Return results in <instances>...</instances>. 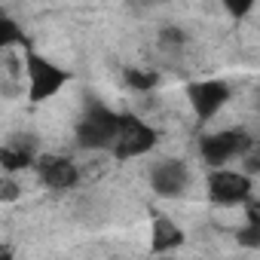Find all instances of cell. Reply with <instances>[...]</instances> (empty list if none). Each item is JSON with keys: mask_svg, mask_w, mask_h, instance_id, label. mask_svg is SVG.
<instances>
[{"mask_svg": "<svg viewBox=\"0 0 260 260\" xmlns=\"http://www.w3.org/2000/svg\"><path fill=\"white\" fill-rule=\"evenodd\" d=\"M0 162H4L7 172H19V169L31 166V147H4Z\"/></svg>", "mask_w": 260, "mask_h": 260, "instance_id": "obj_10", "label": "cell"}, {"mask_svg": "<svg viewBox=\"0 0 260 260\" xmlns=\"http://www.w3.org/2000/svg\"><path fill=\"white\" fill-rule=\"evenodd\" d=\"M239 242L245 245V248H260V226H245V230H239Z\"/></svg>", "mask_w": 260, "mask_h": 260, "instance_id": "obj_13", "label": "cell"}, {"mask_svg": "<svg viewBox=\"0 0 260 260\" xmlns=\"http://www.w3.org/2000/svg\"><path fill=\"white\" fill-rule=\"evenodd\" d=\"M156 260H172V257H156Z\"/></svg>", "mask_w": 260, "mask_h": 260, "instance_id": "obj_18", "label": "cell"}, {"mask_svg": "<svg viewBox=\"0 0 260 260\" xmlns=\"http://www.w3.org/2000/svg\"><path fill=\"white\" fill-rule=\"evenodd\" d=\"M116 135H119V116L104 107H92L77 125V141L83 147H107L110 141L116 144Z\"/></svg>", "mask_w": 260, "mask_h": 260, "instance_id": "obj_1", "label": "cell"}, {"mask_svg": "<svg viewBox=\"0 0 260 260\" xmlns=\"http://www.w3.org/2000/svg\"><path fill=\"white\" fill-rule=\"evenodd\" d=\"M226 10H230L233 16H245V13L251 10V4H226Z\"/></svg>", "mask_w": 260, "mask_h": 260, "instance_id": "obj_17", "label": "cell"}, {"mask_svg": "<svg viewBox=\"0 0 260 260\" xmlns=\"http://www.w3.org/2000/svg\"><path fill=\"white\" fill-rule=\"evenodd\" d=\"M40 178L55 190H68V187L77 184V169L61 156H49V159L40 162Z\"/></svg>", "mask_w": 260, "mask_h": 260, "instance_id": "obj_8", "label": "cell"}, {"mask_svg": "<svg viewBox=\"0 0 260 260\" xmlns=\"http://www.w3.org/2000/svg\"><path fill=\"white\" fill-rule=\"evenodd\" d=\"M28 77H31V92H28L31 101H43V98L55 95L68 80V74L58 64L40 58L37 52H28Z\"/></svg>", "mask_w": 260, "mask_h": 260, "instance_id": "obj_3", "label": "cell"}, {"mask_svg": "<svg viewBox=\"0 0 260 260\" xmlns=\"http://www.w3.org/2000/svg\"><path fill=\"white\" fill-rule=\"evenodd\" d=\"M0 193H4V199H7V202H13V199H16V193H19V187H16L13 181H4V187H0Z\"/></svg>", "mask_w": 260, "mask_h": 260, "instance_id": "obj_16", "label": "cell"}, {"mask_svg": "<svg viewBox=\"0 0 260 260\" xmlns=\"http://www.w3.org/2000/svg\"><path fill=\"white\" fill-rule=\"evenodd\" d=\"M0 46H10V43H25V37L19 34V28L13 25V22H0Z\"/></svg>", "mask_w": 260, "mask_h": 260, "instance_id": "obj_12", "label": "cell"}, {"mask_svg": "<svg viewBox=\"0 0 260 260\" xmlns=\"http://www.w3.org/2000/svg\"><path fill=\"white\" fill-rule=\"evenodd\" d=\"M248 223L251 226H260V202H251L248 205Z\"/></svg>", "mask_w": 260, "mask_h": 260, "instance_id": "obj_15", "label": "cell"}, {"mask_svg": "<svg viewBox=\"0 0 260 260\" xmlns=\"http://www.w3.org/2000/svg\"><path fill=\"white\" fill-rule=\"evenodd\" d=\"M248 147V135L242 132H220V135H208L202 138V159L211 169H220L230 156H236L239 150Z\"/></svg>", "mask_w": 260, "mask_h": 260, "instance_id": "obj_5", "label": "cell"}, {"mask_svg": "<svg viewBox=\"0 0 260 260\" xmlns=\"http://www.w3.org/2000/svg\"><path fill=\"white\" fill-rule=\"evenodd\" d=\"M162 43H184V31L181 28H162Z\"/></svg>", "mask_w": 260, "mask_h": 260, "instance_id": "obj_14", "label": "cell"}, {"mask_svg": "<svg viewBox=\"0 0 260 260\" xmlns=\"http://www.w3.org/2000/svg\"><path fill=\"white\" fill-rule=\"evenodd\" d=\"M230 98V89L226 83H217V80H205V83H196L190 86V101L199 113V119H211Z\"/></svg>", "mask_w": 260, "mask_h": 260, "instance_id": "obj_6", "label": "cell"}, {"mask_svg": "<svg viewBox=\"0 0 260 260\" xmlns=\"http://www.w3.org/2000/svg\"><path fill=\"white\" fill-rule=\"evenodd\" d=\"M181 242H184V233H181L169 217L159 214V217L153 220V245H150V248H153V251H172V248H178Z\"/></svg>", "mask_w": 260, "mask_h": 260, "instance_id": "obj_9", "label": "cell"}, {"mask_svg": "<svg viewBox=\"0 0 260 260\" xmlns=\"http://www.w3.org/2000/svg\"><path fill=\"white\" fill-rule=\"evenodd\" d=\"M125 83L132 86V89H138V92H147V89L156 86V74L153 71H128L125 74Z\"/></svg>", "mask_w": 260, "mask_h": 260, "instance_id": "obj_11", "label": "cell"}, {"mask_svg": "<svg viewBox=\"0 0 260 260\" xmlns=\"http://www.w3.org/2000/svg\"><path fill=\"white\" fill-rule=\"evenodd\" d=\"M150 184H153V190L162 193V196H178V193L187 187V166L178 162V159H166V162H159V166L153 169Z\"/></svg>", "mask_w": 260, "mask_h": 260, "instance_id": "obj_7", "label": "cell"}, {"mask_svg": "<svg viewBox=\"0 0 260 260\" xmlns=\"http://www.w3.org/2000/svg\"><path fill=\"white\" fill-rule=\"evenodd\" d=\"M153 144H156L153 128H147V125H144L141 119H135V116H119V135H116V147H113V153H116L119 159L141 156V153H147Z\"/></svg>", "mask_w": 260, "mask_h": 260, "instance_id": "obj_2", "label": "cell"}, {"mask_svg": "<svg viewBox=\"0 0 260 260\" xmlns=\"http://www.w3.org/2000/svg\"><path fill=\"white\" fill-rule=\"evenodd\" d=\"M248 193H251V181L239 172H211V178H208V196L217 205L245 202Z\"/></svg>", "mask_w": 260, "mask_h": 260, "instance_id": "obj_4", "label": "cell"}]
</instances>
